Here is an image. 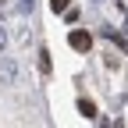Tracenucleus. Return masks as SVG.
Instances as JSON below:
<instances>
[{
    "label": "nucleus",
    "mask_w": 128,
    "mask_h": 128,
    "mask_svg": "<svg viewBox=\"0 0 128 128\" xmlns=\"http://www.w3.org/2000/svg\"><path fill=\"white\" fill-rule=\"evenodd\" d=\"M14 78H18V64L11 57H0V86H14Z\"/></svg>",
    "instance_id": "f257e3e1"
},
{
    "label": "nucleus",
    "mask_w": 128,
    "mask_h": 128,
    "mask_svg": "<svg viewBox=\"0 0 128 128\" xmlns=\"http://www.w3.org/2000/svg\"><path fill=\"white\" fill-rule=\"evenodd\" d=\"M68 43H71V50H89V46H92V36L82 32V28H75L71 36H68Z\"/></svg>",
    "instance_id": "f03ea898"
},
{
    "label": "nucleus",
    "mask_w": 128,
    "mask_h": 128,
    "mask_svg": "<svg viewBox=\"0 0 128 128\" xmlns=\"http://www.w3.org/2000/svg\"><path fill=\"white\" fill-rule=\"evenodd\" d=\"M78 110H82L86 118H96V103H92V100H86V96L78 100Z\"/></svg>",
    "instance_id": "7ed1b4c3"
},
{
    "label": "nucleus",
    "mask_w": 128,
    "mask_h": 128,
    "mask_svg": "<svg viewBox=\"0 0 128 128\" xmlns=\"http://www.w3.org/2000/svg\"><path fill=\"white\" fill-rule=\"evenodd\" d=\"M50 11L54 14H64V11H68V0H50Z\"/></svg>",
    "instance_id": "20e7f679"
},
{
    "label": "nucleus",
    "mask_w": 128,
    "mask_h": 128,
    "mask_svg": "<svg viewBox=\"0 0 128 128\" xmlns=\"http://www.w3.org/2000/svg\"><path fill=\"white\" fill-rule=\"evenodd\" d=\"M39 71H43V75H46V71H50V54H46V50L39 54Z\"/></svg>",
    "instance_id": "39448f33"
},
{
    "label": "nucleus",
    "mask_w": 128,
    "mask_h": 128,
    "mask_svg": "<svg viewBox=\"0 0 128 128\" xmlns=\"http://www.w3.org/2000/svg\"><path fill=\"white\" fill-rule=\"evenodd\" d=\"M4 46H7V32L0 28V50H4Z\"/></svg>",
    "instance_id": "423d86ee"
},
{
    "label": "nucleus",
    "mask_w": 128,
    "mask_h": 128,
    "mask_svg": "<svg viewBox=\"0 0 128 128\" xmlns=\"http://www.w3.org/2000/svg\"><path fill=\"white\" fill-rule=\"evenodd\" d=\"M32 4H36V0H22V7H25V11H32Z\"/></svg>",
    "instance_id": "0eeeda50"
},
{
    "label": "nucleus",
    "mask_w": 128,
    "mask_h": 128,
    "mask_svg": "<svg viewBox=\"0 0 128 128\" xmlns=\"http://www.w3.org/2000/svg\"><path fill=\"white\" fill-rule=\"evenodd\" d=\"M4 11H7V0H0V14H4Z\"/></svg>",
    "instance_id": "6e6552de"
}]
</instances>
